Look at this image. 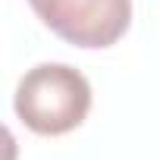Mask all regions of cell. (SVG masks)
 I'll return each mask as SVG.
<instances>
[{
    "mask_svg": "<svg viewBox=\"0 0 160 160\" xmlns=\"http://www.w3.org/2000/svg\"><path fill=\"white\" fill-rule=\"evenodd\" d=\"M28 3L57 38L85 50L116 44L132 22V0H28Z\"/></svg>",
    "mask_w": 160,
    "mask_h": 160,
    "instance_id": "cell-2",
    "label": "cell"
},
{
    "mask_svg": "<svg viewBox=\"0 0 160 160\" xmlns=\"http://www.w3.org/2000/svg\"><path fill=\"white\" fill-rule=\"evenodd\" d=\"M13 110L35 135H66L85 122L91 110V85L66 63H38L19 78Z\"/></svg>",
    "mask_w": 160,
    "mask_h": 160,
    "instance_id": "cell-1",
    "label": "cell"
}]
</instances>
